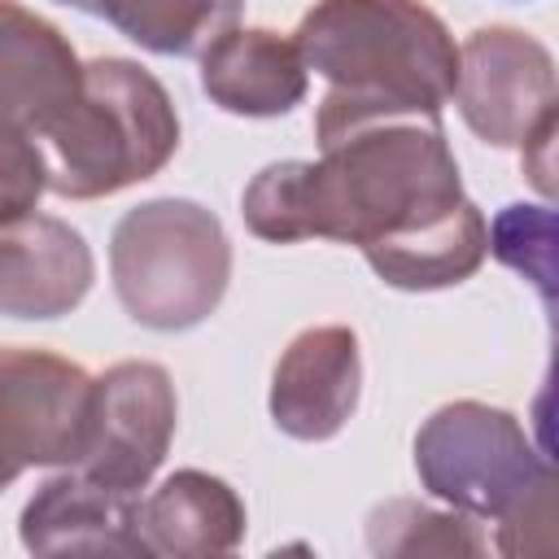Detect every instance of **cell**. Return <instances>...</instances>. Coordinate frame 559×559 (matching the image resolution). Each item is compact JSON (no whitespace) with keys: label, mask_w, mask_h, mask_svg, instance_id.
<instances>
[{"label":"cell","mask_w":559,"mask_h":559,"mask_svg":"<svg viewBox=\"0 0 559 559\" xmlns=\"http://www.w3.org/2000/svg\"><path fill=\"white\" fill-rule=\"evenodd\" d=\"M463 201L441 114H397L319 140V162H271L245 192V227L266 245H376Z\"/></svg>","instance_id":"1"},{"label":"cell","mask_w":559,"mask_h":559,"mask_svg":"<svg viewBox=\"0 0 559 559\" xmlns=\"http://www.w3.org/2000/svg\"><path fill=\"white\" fill-rule=\"evenodd\" d=\"M293 44L328 92L314 109V140L371 118L441 114L459 74L450 26L419 0H314Z\"/></svg>","instance_id":"2"},{"label":"cell","mask_w":559,"mask_h":559,"mask_svg":"<svg viewBox=\"0 0 559 559\" xmlns=\"http://www.w3.org/2000/svg\"><path fill=\"white\" fill-rule=\"evenodd\" d=\"M415 472L437 502L493 520L502 555L533 550L528 528L550 550L555 467L511 411L472 397L437 406L415 432Z\"/></svg>","instance_id":"3"},{"label":"cell","mask_w":559,"mask_h":559,"mask_svg":"<svg viewBox=\"0 0 559 559\" xmlns=\"http://www.w3.org/2000/svg\"><path fill=\"white\" fill-rule=\"evenodd\" d=\"M48 192L100 201L153 179L179 148V109L140 61H83L79 100L39 135Z\"/></svg>","instance_id":"4"},{"label":"cell","mask_w":559,"mask_h":559,"mask_svg":"<svg viewBox=\"0 0 559 559\" xmlns=\"http://www.w3.org/2000/svg\"><path fill=\"white\" fill-rule=\"evenodd\" d=\"M118 306L153 332L205 323L231 284V240L214 210L188 197H157L127 210L109 236Z\"/></svg>","instance_id":"5"},{"label":"cell","mask_w":559,"mask_h":559,"mask_svg":"<svg viewBox=\"0 0 559 559\" xmlns=\"http://www.w3.org/2000/svg\"><path fill=\"white\" fill-rule=\"evenodd\" d=\"M92 376L35 345H0V489L31 467H74Z\"/></svg>","instance_id":"6"},{"label":"cell","mask_w":559,"mask_h":559,"mask_svg":"<svg viewBox=\"0 0 559 559\" xmlns=\"http://www.w3.org/2000/svg\"><path fill=\"white\" fill-rule=\"evenodd\" d=\"M175 419L179 397L166 367L144 358L114 362L92 380L87 428L74 467L109 489L140 493L175 441Z\"/></svg>","instance_id":"7"},{"label":"cell","mask_w":559,"mask_h":559,"mask_svg":"<svg viewBox=\"0 0 559 559\" xmlns=\"http://www.w3.org/2000/svg\"><path fill=\"white\" fill-rule=\"evenodd\" d=\"M454 105L489 148H524V140L559 118L555 57L542 39L515 26H480L459 44Z\"/></svg>","instance_id":"8"},{"label":"cell","mask_w":559,"mask_h":559,"mask_svg":"<svg viewBox=\"0 0 559 559\" xmlns=\"http://www.w3.org/2000/svg\"><path fill=\"white\" fill-rule=\"evenodd\" d=\"M362 397V349L345 323H319L288 341L271 376V419L293 441L336 437Z\"/></svg>","instance_id":"9"},{"label":"cell","mask_w":559,"mask_h":559,"mask_svg":"<svg viewBox=\"0 0 559 559\" xmlns=\"http://www.w3.org/2000/svg\"><path fill=\"white\" fill-rule=\"evenodd\" d=\"M96 280L92 245L57 214H17L0 223V314L61 319Z\"/></svg>","instance_id":"10"},{"label":"cell","mask_w":559,"mask_h":559,"mask_svg":"<svg viewBox=\"0 0 559 559\" xmlns=\"http://www.w3.org/2000/svg\"><path fill=\"white\" fill-rule=\"evenodd\" d=\"M17 537L31 555H148L140 493L109 489L79 467L48 476L26 498Z\"/></svg>","instance_id":"11"},{"label":"cell","mask_w":559,"mask_h":559,"mask_svg":"<svg viewBox=\"0 0 559 559\" xmlns=\"http://www.w3.org/2000/svg\"><path fill=\"white\" fill-rule=\"evenodd\" d=\"M83 61L48 17L0 0V122L35 140L79 100Z\"/></svg>","instance_id":"12"},{"label":"cell","mask_w":559,"mask_h":559,"mask_svg":"<svg viewBox=\"0 0 559 559\" xmlns=\"http://www.w3.org/2000/svg\"><path fill=\"white\" fill-rule=\"evenodd\" d=\"M310 70L297 44L266 26H231L201 52V92L236 118H280L306 100Z\"/></svg>","instance_id":"13"},{"label":"cell","mask_w":559,"mask_h":559,"mask_svg":"<svg viewBox=\"0 0 559 559\" xmlns=\"http://www.w3.org/2000/svg\"><path fill=\"white\" fill-rule=\"evenodd\" d=\"M140 533L148 555H231L245 542V502L223 476L179 467L140 502Z\"/></svg>","instance_id":"14"},{"label":"cell","mask_w":559,"mask_h":559,"mask_svg":"<svg viewBox=\"0 0 559 559\" xmlns=\"http://www.w3.org/2000/svg\"><path fill=\"white\" fill-rule=\"evenodd\" d=\"M362 258L389 288H402V293L454 288V284L472 280L480 271V262L489 258V223L463 197L459 205H450L445 214H437L411 231L362 245Z\"/></svg>","instance_id":"15"},{"label":"cell","mask_w":559,"mask_h":559,"mask_svg":"<svg viewBox=\"0 0 559 559\" xmlns=\"http://www.w3.org/2000/svg\"><path fill=\"white\" fill-rule=\"evenodd\" d=\"M240 9L245 0H105L100 17L157 57H201L240 22Z\"/></svg>","instance_id":"16"},{"label":"cell","mask_w":559,"mask_h":559,"mask_svg":"<svg viewBox=\"0 0 559 559\" xmlns=\"http://www.w3.org/2000/svg\"><path fill=\"white\" fill-rule=\"evenodd\" d=\"M367 546L376 555H485L489 537L476 515L432 511L415 498H389L367 515Z\"/></svg>","instance_id":"17"},{"label":"cell","mask_w":559,"mask_h":559,"mask_svg":"<svg viewBox=\"0 0 559 559\" xmlns=\"http://www.w3.org/2000/svg\"><path fill=\"white\" fill-rule=\"evenodd\" d=\"M489 253L520 271L546 306H555V210L550 205H507L489 223Z\"/></svg>","instance_id":"18"},{"label":"cell","mask_w":559,"mask_h":559,"mask_svg":"<svg viewBox=\"0 0 559 559\" xmlns=\"http://www.w3.org/2000/svg\"><path fill=\"white\" fill-rule=\"evenodd\" d=\"M44 192H48L44 144L22 127L0 122V223L39 210Z\"/></svg>","instance_id":"19"},{"label":"cell","mask_w":559,"mask_h":559,"mask_svg":"<svg viewBox=\"0 0 559 559\" xmlns=\"http://www.w3.org/2000/svg\"><path fill=\"white\" fill-rule=\"evenodd\" d=\"M555 127H559V118H550V122H542L528 140H524V148H520V157H524V175L533 179V188L542 192V197H550L555 192Z\"/></svg>","instance_id":"20"},{"label":"cell","mask_w":559,"mask_h":559,"mask_svg":"<svg viewBox=\"0 0 559 559\" xmlns=\"http://www.w3.org/2000/svg\"><path fill=\"white\" fill-rule=\"evenodd\" d=\"M57 4H70V9H83V13H100L105 0H57Z\"/></svg>","instance_id":"21"}]
</instances>
